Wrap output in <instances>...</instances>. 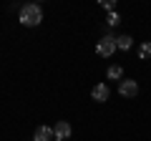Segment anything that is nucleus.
<instances>
[{
  "label": "nucleus",
  "mask_w": 151,
  "mask_h": 141,
  "mask_svg": "<svg viewBox=\"0 0 151 141\" xmlns=\"http://www.w3.org/2000/svg\"><path fill=\"white\" fill-rule=\"evenodd\" d=\"M40 20H43V10H40V5H35V3H28V5L20 8V23H23V25L35 28Z\"/></svg>",
  "instance_id": "f257e3e1"
},
{
  "label": "nucleus",
  "mask_w": 151,
  "mask_h": 141,
  "mask_svg": "<svg viewBox=\"0 0 151 141\" xmlns=\"http://www.w3.org/2000/svg\"><path fill=\"white\" fill-rule=\"evenodd\" d=\"M113 50H116V38L113 35H106V38L98 40L96 45V53L101 55V58H108V55H113Z\"/></svg>",
  "instance_id": "f03ea898"
},
{
  "label": "nucleus",
  "mask_w": 151,
  "mask_h": 141,
  "mask_svg": "<svg viewBox=\"0 0 151 141\" xmlns=\"http://www.w3.org/2000/svg\"><path fill=\"white\" fill-rule=\"evenodd\" d=\"M119 93H121V96H126V98H134L136 93H139V83L131 81V78H124V81L119 83Z\"/></svg>",
  "instance_id": "7ed1b4c3"
},
{
  "label": "nucleus",
  "mask_w": 151,
  "mask_h": 141,
  "mask_svg": "<svg viewBox=\"0 0 151 141\" xmlns=\"http://www.w3.org/2000/svg\"><path fill=\"white\" fill-rule=\"evenodd\" d=\"M53 134H55V141H65L70 134H73V129H70L68 121H58V124L53 126Z\"/></svg>",
  "instance_id": "20e7f679"
},
{
  "label": "nucleus",
  "mask_w": 151,
  "mask_h": 141,
  "mask_svg": "<svg viewBox=\"0 0 151 141\" xmlns=\"http://www.w3.org/2000/svg\"><path fill=\"white\" fill-rule=\"evenodd\" d=\"M33 141H55V134L50 126H38L33 134Z\"/></svg>",
  "instance_id": "39448f33"
},
{
  "label": "nucleus",
  "mask_w": 151,
  "mask_h": 141,
  "mask_svg": "<svg viewBox=\"0 0 151 141\" xmlns=\"http://www.w3.org/2000/svg\"><path fill=\"white\" fill-rule=\"evenodd\" d=\"M91 96H93V101H108V86L106 83H96Z\"/></svg>",
  "instance_id": "423d86ee"
},
{
  "label": "nucleus",
  "mask_w": 151,
  "mask_h": 141,
  "mask_svg": "<svg viewBox=\"0 0 151 141\" xmlns=\"http://www.w3.org/2000/svg\"><path fill=\"white\" fill-rule=\"evenodd\" d=\"M108 78H111V81H124V68H121V65H111V68H108Z\"/></svg>",
  "instance_id": "0eeeda50"
},
{
  "label": "nucleus",
  "mask_w": 151,
  "mask_h": 141,
  "mask_svg": "<svg viewBox=\"0 0 151 141\" xmlns=\"http://www.w3.org/2000/svg\"><path fill=\"white\" fill-rule=\"evenodd\" d=\"M131 43H134L131 35H119V38H116V48H121V50H129Z\"/></svg>",
  "instance_id": "6e6552de"
},
{
  "label": "nucleus",
  "mask_w": 151,
  "mask_h": 141,
  "mask_svg": "<svg viewBox=\"0 0 151 141\" xmlns=\"http://www.w3.org/2000/svg\"><path fill=\"white\" fill-rule=\"evenodd\" d=\"M139 55H141V58H149V55H151V40H149V43H144V45H141Z\"/></svg>",
  "instance_id": "1a4fd4ad"
},
{
  "label": "nucleus",
  "mask_w": 151,
  "mask_h": 141,
  "mask_svg": "<svg viewBox=\"0 0 151 141\" xmlns=\"http://www.w3.org/2000/svg\"><path fill=\"white\" fill-rule=\"evenodd\" d=\"M98 5H101L103 10H111V13H113V8H116V3H113V0H101Z\"/></svg>",
  "instance_id": "9d476101"
},
{
  "label": "nucleus",
  "mask_w": 151,
  "mask_h": 141,
  "mask_svg": "<svg viewBox=\"0 0 151 141\" xmlns=\"http://www.w3.org/2000/svg\"><path fill=\"white\" fill-rule=\"evenodd\" d=\"M119 23H121V18H119V13H111V15H108V25H119Z\"/></svg>",
  "instance_id": "9b49d317"
}]
</instances>
